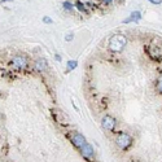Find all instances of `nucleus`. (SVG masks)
<instances>
[{"mask_svg": "<svg viewBox=\"0 0 162 162\" xmlns=\"http://www.w3.org/2000/svg\"><path fill=\"white\" fill-rule=\"evenodd\" d=\"M12 65L15 66L17 70H24L25 68L27 66V58L25 57V56H15V57L12 58Z\"/></svg>", "mask_w": 162, "mask_h": 162, "instance_id": "nucleus-3", "label": "nucleus"}, {"mask_svg": "<svg viewBox=\"0 0 162 162\" xmlns=\"http://www.w3.org/2000/svg\"><path fill=\"white\" fill-rule=\"evenodd\" d=\"M1 1H12V0H1Z\"/></svg>", "mask_w": 162, "mask_h": 162, "instance_id": "nucleus-19", "label": "nucleus"}, {"mask_svg": "<svg viewBox=\"0 0 162 162\" xmlns=\"http://www.w3.org/2000/svg\"><path fill=\"white\" fill-rule=\"evenodd\" d=\"M147 52H148V55H149V57L153 58V60H161L162 52H161V49L158 48V47H154V46L148 47Z\"/></svg>", "mask_w": 162, "mask_h": 162, "instance_id": "nucleus-7", "label": "nucleus"}, {"mask_svg": "<svg viewBox=\"0 0 162 162\" xmlns=\"http://www.w3.org/2000/svg\"><path fill=\"white\" fill-rule=\"evenodd\" d=\"M55 57H56V60H57V61H61V57H60V55H56Z\"/></svg>", "mask_w": 162, "mask_h": 162, "instance_id": "nucleus-18", "label": "nucleus"}, {"mask_svg": "<svg viewBox=\"0 0 162 162\" xmlns=\"http://www.w3.org/2000/svg\"><path fill=\"white\" fill-rule=\"evenodd\" d=\"M71 143L74 144L77 148H79V149H80V148H82L83 145H84L86 143H87V141H86V138L82 135V134L75 132L74 135L71 136Z\"/></svg>", "mask_w": 162, "mask_h": 162, "instance_id": "nucleus-5", "label": "nucleus"}, {"mask_svg": "<svg viewBox=\"0 0 162 162\" xmlns=\"http://www.w3.org/2000/svg\"><path fill=\"white\" fill-rule=\"evenodd\" d=\"M75 7H77L80 12H86V7H84V4H83L82 1H77L75 3Z\"/></svg>", "mask_w": 162, "mask_h": 162, "instance_id": "nucleus-13", "label": "nucleus"}, {"mask_svg": "<svg viewBox=\"0 0 162 162\" xmlns=\"http://www.w3.org/2000/svg\"><path fill=\"white\" fill-rule=\"evenodd\" d=\"M34 68H35L36 71H44V70H47V69H48V62H47L46 58H42L40 57V58H38V60L35 61Z\"/></svg>", "mask_w": 162, "mask_h": 162, "instance_id": "nucleus-8", "label": "nucleus"}, {"mask_svg": "<svg viewBox=\"0 0 162 162\" xmlns=\"http://www.w3.org/2000/svg\"><path fill=\"white\" fill-rule=\"evenodd\" d=\"M127 43V38L122 34H116L109 40V49L111 52H122Z\"/></svg>", "mask_w": 162, "mask_h": 162, "instance_id": "nucleus-1", "label": "nucleus"}, {"mask_svg": "<svg viewBox=\"0 0 162 162\" xmlns=\"http://www.w3.org/2000/svg\"><path fill=\"white\" fill-rule=\"evenodd\" d=\"M71 39H73V35H71V34H68V35H66V42H70Z\"/></svg>", "mask_w": 162, "mask_h": 162, "instance_id": "nucleus-16", "label": "nucleus"}, {"mask_svg": "<svg viewBox=\"0 0 162 162\" xmlns=\"http://www.w3.org/2000/svg\"><path fill=\"white\" fill-rule=\"evenodd\" d=\"M102 3H104V4H107V5H109L111 3V0H102Z\"/></svg>", "mask_w": 162, "mask_h": 162, "instance_id": "nucleus-17", "label": "nucleus"}, {"mask_svg": "<svg viewBox=\"0 0 162 162\" xmlns=\"http://www.w3.org/2000/svg\"><path fill=\"white\" fill-rule=\"evenodd\" d=\"M62 7H64V9H65V10H69V12H71V10L74 9V5H73L70 1H64V3H62Z\"/></svg>", "mask_w": 162, "mask_h": 162, "instance_id": "nucleus-11", "label": "nucleus"}, {"mask_svg": "<svg viewBox=\"0 0 162 162\" xmlns=\"http://www.w3.org/2000/svg\"><path fill=\"white\" fill-rule=\"evenodd\" d=\"M156 88H157V91L162 93V75H160L157 79V84H156Z\"/></svg>", "mask_w": 162, "mask_h": 162, "instance_id": "nucleus-12", "label": "nucleus"}, {"mask_svg": "<svg viewBox=\"0 0 162 162\" xmlns=\"http://www.w3.org/2000/svg\"><path fill=\"white\" fill-rule=\"evenodd\" d=\"M140 19H141V13L136 10V12H132V13H131V16H130L128 18L125 19L123 24H128V22H132V21H140Z\"/></svg>", "mask_w": 162, "mask_h": 162, "instance_id": "nucleus-9", "label": "nucleus"}, {"mask_svg": "<svg viewBox=\"0 0 162 162\" xmlns=\"http://www.w3.org/2000/svg\"><path fill=\"white\" fill-rule=\"evenodd\" d=\"M43 21L46 22V24H52V19L49 18V17H44V18H43Z\"/></svg>", "mask_w": 162, "mask_h": 162, "instance_id": "nucleus-15", "label": "nucleus"}, {"mask_svg": "<svg viewBox=\"0 0 162 162\" xmlns=\"http://www.w3.org/2000/svg\"><path fill=\"white\" fill-rule=\"evenodd\" d=\"M148 1H150V3H152V4H161V3H162V0H148Z\"/></svg>", "mask_w": 162, "mask_h": 162, "instance_id": "nucleus-14", "label": "nucleus"}, {"mask_svg": "<svg viewBox=\"0 0 162 162\" xmlns=\"http://www.w3.org/2000/svg\"><path fill=\"white\" fill-rule=\"evenodd\" d=\"M116 144L118 145V148H121L122 150H127L128 148L132 145V138H131L127 132H119L116 138Z\"/></svg>", "mask_w": 162, "mask_h": 162, "instance_id": "nucleus-2", "label": "nucleus"}, {"mask_svg": "<svg viewBox=\"0 0 162 162\" xmlns=\"http://www.w3.org/2000/svg\"><path fill=\"white\" fill-rule=\"evenodd\" d=\"M80 153H82V156H83L84 158H87V160H90V158L95 157V150H93V148H92V145L88 144V143H86L82 148H80Z\"/></svg>", "mask_w": 162, "mask_h": 162, "instance_id": "nucleus-6", "label": "nucleus"}, {"mask_svg": "<svg viewBox=\"0 0 162 162\" xmlns=\"http://www.w3.org/2000/svg\"><path fill=\"white\" fill-rule=\"evenodd\" d=\"M101 126L107 131H113L116 128V119L111 116H104L101 119Z\"/></svg>", "mask_w": 162, "mask_h": 162, "instance_id": "nucleus-4", "label": "nucleus"}, {"mask_svg": "<svg viewBox=\"0 0 162 162\" xmlns=\"http://www.w3.org/2000/svg\"><path fill=\"white\" fill-rule=\"evenodd\" d=\"M77 66H78V61H75V60H70V61H68V64H66V69H68L69 71L74 70Z\"/></svg>", "mask_w": 162, "mask_h": 162, "instance_id": "nucleus-10", "label": "nucleus"}]
</instances>
